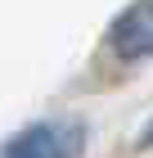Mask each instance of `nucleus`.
I'll list each match as a JSON object with an SVG mask.
<instances>
[{"mask_svg": "<svg viewBox=\"0 0 153 158\" xmlns=\"http://www.w3.org/2000/svg\"><path fill=\"white\" fill-rule=\"evenodd\" d=\"M81 149H86L81 122H36L9 135L0 145V158H81Z\"/></svg>", "mask_w": 153, "mask_h": 158, "instance_id": "nucleus-1", "label": "nucleus"}, {"mask_svg": "<svg viewBox=\"0 0 153 158\" xmlns=\"http://www.w3.org/2000/svg\"><path fill=\"white\" fill-rule=\"evenodd\" d=\"M108 41L122 59H153V0H135L131 9H122Z\"/></svg>", "mask_w": 153, "mask_h": 158, "instance_id": "nucleus-2", "label": "nucleus"}]
</instances>
